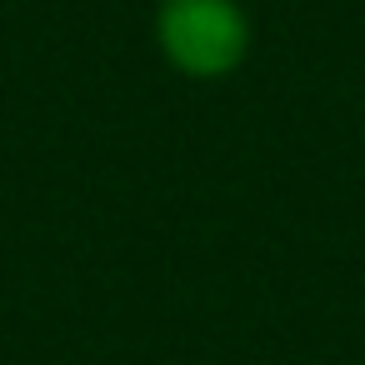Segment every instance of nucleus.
I'll return each mask as SVG.
<instances>
[{
  "label": "nucleus",
  "instance_id": "f257e3e1",
  "mask_svg": "<svg viewBox=\"0 0 365 365\" xmlns=\"http://www.w3.org/2000/svg\"><path fill=\"white\" fill-rule=\"evenodd\" d=\"M160 46L190 76H220L245 56V16L230 0H165Z\"/></svg>",
  "mask_w": 365,
  "mask_h": 365
}]
</instances>
